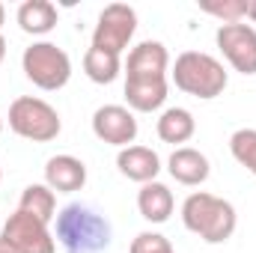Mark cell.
Returning a JSON list of instances; mask_svg holds the SVG:
<instances>
[{
	"label": "cell",
	"mask_w": 256,
	"mask_h": 253,
	"mask_svg": "<svg viewBox=\"0 0 256 253\" xmlns=\"http://www.w3.org/2000/svg\"><path fill=\"white\" fill-rule=\"evenodd\" d=\"M54 236L66 253H104L110 248L108 218L84 202H68L63 212H57Z\"/></svg>",
	"instance_id": "1"
},
{
	"label": "cell",
	"mask_w": 256,
	"mask_h": 253,
	"mask_svg": "<svg viewBox=\"0 0 256 253\" xmlns=\"http://www.w3.org/2000/svg\"><path fill=\"white\" fill-rule=\"evenodd\" d=\"M182 224L188 232L200 236L206 244H224L226 238H232L238 214L230 200L196 190L182 202Z\"/></svg>",
	"instance_id": "2"
},
{
	"label": "cell",
	"mask_w": 256,
	"mask_h": 253,
	"mask_svg": "<svg viewBox=\"0 0 256 253\" xmlns=\"http://www.w3.org/2000/svg\"><path fill=\"white\" fill-rule=\"evenodd\" d=\"M173 84L176 90L188 92L194 98H218L224 90H226V68L220 60H214L212 54H202V51H185L176 57L173 63Z\"/></svg>",
	"instance_id": "3"
},
{
	"label": "cell",
	"mask_w": 256,
	"mask_h": 253,
	"mask_svg": "<svg viewBox=\"0 0 256 253\" xmlns=\"http://www.w3.org/2000/svg\"><path fill=\"white\" fill-rule=\"evenodd\" d=\"M9 128L33 143H51L60 137L63 131V120L60 114L36 96H21L9 104Z\"/></svg>",
	"instance_id": "4"
},
{
	"label": "cell",
	"mask_w": 256,
	"mask_h": 253,
	"mask_svg": "<svg viewBox=\"0 0 256 253\" xmlns=\"http://www.w3.org/2000/svg\"><path fill=\"white\" fill-rule=\"evenodd\" d=\"M21 68L30 84H36L45 92L63 90L72 78V60L60 45L54 42H33L21 54Z\"/></svg>",
	"instance_id": "5"
},
{
	"label": "cell",
	"mask_w": 256,
	"mask_h": 253,
	"mask_svg": "<svg viewBox=\"0 0 256 253\" xmlns=\"http://www.w3.org/2000/svg\"><path fill=\"white\" fill-rule=\"evenodd\" d=\"M134 30H137V12L126 3H110L98 15V24L92 30V48L120 57L134 39Z\"/></svg>",
	"instance_id": "6"
},
{
	"label": "cell",
	"mask_w": 256,
	"mask_h": 253,
	"mask_svg": "<svg viewBox=\"0 0 256 253\" xmlns=\"http://www.w3.org/2000/svg\"><path fill=\"white\" fill-rule=\"evenodd\" d=\"M0 236L9 242V248L15 253H57V242H54L48 224H42L39 218H33L21 208L15 214H9Z\"/></svg>",
	"instance_id": "7"
},
{
	"label": "cell",
	"mask_w": 256,
	"mask_h": 253,
	"mask_svg": "<svg viewBox=\"0 0 256 253\" xmlns=\"http://www.w3.org/2000/svg\"><path fill=\"white\" fill-rule=\"evenodd\" d=\"M214 42L226 63L242 74H256V30L250 24H220L214 33Z\"/></svg>",
	"instance_id": "8"
},
{
	"label": "cell",
	"mask_w": 256,
	"mask_h": 253,
	"mask_svg": "<svg viewBox=\"0 0 256 253\" xmlns=\"http://www.w3.org/2000/svg\"><path fill=\"white\" fill-rule=\"evenodd\" d=\"M137 131L140 128H137V120H134V110H128L122 104H104L92 114V134L102 143L126 149L137 140Z\"/></svg>",
	"instance_id": "9"
},
{
	"label": "cell",
	"mask_w": 256,
	"mask_h": 253,
	"mask_svg": "<svg viewBox=\"0 0 256 253\" xmlns=\"http://www.w3.org/2000/svg\"><path fill=\"white\" fill-rule=\"evenodd\" d=\"M170 68V54L161 42H140L131 48L126 63V78H140V80H158L167 78Z\"/></svg>",
	"instance_id": "10"
},
{
	"label": "cell",
	"mask_w": 256,
	"mask_h": 253,
	"mask_svg": "<svg viewBox=\"0 0 256 253\" xmlns=\"http://www.w3.org/2000/svg\"><path fill=\"white\" fill-rule=\"evenodd\" d=\"M45 185L57 194H74L86 185V164L74 155H54L45 164Z\"/></svg>",
	"instance_id": "11"
},
{
	"label": "cell",
	"mask_w": 256,
	"mask_h": 253,
	"mask_svg": "<svg viewBox=\"0 0 256 253\" xmlns=\"http://www.w3.org/2000/svg\"><path fill=\"white\" fill-rule=\"evenodd\" d=\"M116 167H120V173H122L126 179L146 185V182H155V179H158V173H161V158H158V152L149 149V146H126V149H120V155H116Z\"/></svg>",
	"instance_id": "12"
},
{
	"label": "cell",
	"mask_w": 256,
	"mask_h": 253,
	"mask_svg": "<svg viewBox=\"0 0 256 253\" xmlns=\"http://www.w3.org/2000/svg\"><path fill=\"white\" fill-rule=\"evenodd\" d=\"M167 170H170V176H173L179 185H188V188L202 185V182L208 179V173H212L208 158H206L200 149H194V146H179V149L170 155Z\"/></svg>",
	"instance_id": "13"
},
{
	"label": "cell",
	"mask_w": 256,
	"mask_h": 253,
	"mask_svg": "<svg viewBox=\"0 0 256 253\" xmlns=\"http://www.w3.org/2000/svg\"><path fill=\"white\" fill-rule=\"evenodd\" d=\"M137 208H140V218L149 220V224H167L173 208H176V200H173V190L167 188L164 182H146L140 194H137Z\"/></svg>",
	"instance_id": "14"
},
{
	"label": "cell",
	"mask_w": 256,
	"mask_h": 253,
	"mask_svg": "<svg viewBox=\"0 0 256 253\" xmlns=\"http://www.w3.org/2000/svg\"><path fill=\"white\" fill-rule=\"evenodd\" d=\"M126 102L128 110H137V114L158 110L167 102V78H158V80L126 78Z\"/></svg>",
	"instance_id": "15"
},
{
	"label": "cell",
	"mask_w": 256,
	"mask_h": 253,
	"mask_svg": "<svg viewBox=\"0 0 256 253\" xmlns=\"http://www.w3.org/2000/svg\"><path fill=\"white\" fill-rule=\"evenodd\" d=\"M18 27L30 36H45L57 27V6L51 0H24L18 6Z\"/></svg>",
	"instance_id": "16"
},
{
	"label": "cell",
	"mask_w": 256,
	"mask_h": 253,
	"mask_svg": "<svg viewBox=\"0 0 256 253\" xmlns=\"http://www.w3.org/2000/svg\"><path fill=\"white\" fill-rule=\"evenodd\" d=\"M196 131V120H194L191 110L185 108H167L158 120V137L164 143H188Z\"/></svg>",
	"instance_id": "17"
},
{
	"label": "cell",
	"mask_w": 256,
	"mask_h": 253,
	"mask_svg": "<svg viewBox=\"0 0 256 253\" xmlns=\"http://www.w3.org/2000/svg\"><path fill=\"white\" fill-rule=\"evenodd\" d=\"M18 208L33 214V218H39L42 224H51L57 218V194L48 185H27L24 194H21Z\"/></svg>",
	"instance_id": "18"
},
{
	"label": "cell",
	"mask_w": 256,
	"mask_h": 253,
	"mask_svg": "<svg viewBox=\"0 0 256 253\" xmlns=\"http://www.w3.org/2000/svg\"><path fill=\"white\" fill-rule=\"evenodd\" d=\"M120 57L116 54H108V51H98V48H90L84 54V72L92 84H114L120 78Z\"/></svg>",
	"instance_id": "19"
},
{
	"label": "cell",
	"mask_w": 256,
	"mask_h": 253,
	"mask_svg": "<svg viewBox=\"0 0 256 253\" xmlns=\"http://www.w3.org/2000/svg\"><path fill=\"white\" fill-rule=\"evenodd\" d=\"M230 152L248 173L256 176V128H238L230 137Z\"/></svg>",
	"instance_id": "20"
},
{
	"label": "cell",
	"mask_w": 256,
	"mask_h": 253,
	"mask_svg": "<svg viewBox=\"0 0 256 253\" xmlns=\"http://www.w3.org/2000/svg\"><path fill=\"white\" fill-rule=\"evenodd\" d=\"M200 9L220 18L224 24H238L242 18H248V0H202Z\"/></svg>",
	"instance_id": "21"
},
{
	"label": "cell",
	"mask_w": 256,
	"mask_h": 253,
	"mask_svg": "<svg viewBox=\"0 0 256 253\" xmlns=\"http://www.w3.org/2000/svg\"><path fill=\"white\" fill-rule=\"evenodd\" d=\"M128 253H176V250H173L167 236H161V232H140V236H134Z\"/></svg>",
	"instance_id": "22"
},
{
	"label": "cell",
	"mask_w": 256,
	"mask_h": 253,
	"mask_svg": "<svg viewBox=\"0 0 256 253\" xmlns=\"http://www.w3.org/2000/svg\"><path fill=\"white\" fill-rule=\"evenodd\" d=\"M248 18L256 21V0H248Z\"/></svg>",
	"instance_id": "23"
},
{
	"label": "cell",
	"mask_w": 256,
	"mask_h": 253,
	"mask_svg": "<svg viewBox=\"0 0 256 253\" xmlns=\"http://www.w3.org/2000/svg\"><path fill=\"white\" fill-rule=\"evenodd\" d=\"M0 253H15V250H12V248H9V242H6L3 236H0Z\"/></svg>",
	"instance_id": "24"
},
{
	"label": "cell",
	"mask_w": 256,
	"mask_h": 253,
	"mask_svg": "<svg viewBox=\"0 0 256 253\" xmlns=\"http://www.w3.org/2000/svg\"><path fill=\"white\" fill-rule=\"evenodd\" d=\"M3 60H6V39L0 36V63H3Z\"/></svg>",
	"instance_id": "25"
},
{
	"label": "cell",
	"mask_w": 256,
	"mask_h": 253,
	"mask_svg": "<svg viewBox=\"0 0 256 253\" xmlns=\"http://www.w3.org/2000/svg\"><path fill=\"white\" fill-rule=\"evenodd\" d=\"M3 21H6V9H3V3H0V30H3Z\"/></svg>",
	"instance_id": "26"
},
{
	"label": "cell",
	"mask_w": 256,
	"mask_h": 253,
	"mask_svg": "<svg viewBox=\"0 0 256 253\" xmlns=\"http://www.w3.org/2000/svg\"><path fill=\"white\" fill-rule=\"evenodd\" d=\"M0 134H3V120H0Z\"/></svg>",
	"instance_id": "27"
},
{
	"label": "cell",
	"mask_w": 256,
	"mask_h": 253,
	"mask_svg": "<svg viewBox=\"0 0 256 253\" xmlns=\"http://www.w3.org/2000/svg\"><path fill=\"white\" fill-rule=\"evenodd\" d=\"M0 179H3V173H0Z\"/></svg>",
	"instance_id": "28"
}]
</instances>
